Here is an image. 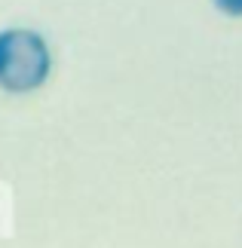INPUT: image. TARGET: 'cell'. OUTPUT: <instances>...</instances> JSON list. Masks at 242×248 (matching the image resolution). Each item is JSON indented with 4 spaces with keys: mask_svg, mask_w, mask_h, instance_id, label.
I'll use <instances>...</instances> for the list:
<instances>
[{
    "mask_svg": "<svg viewBox=\"0 0 242 248\" xmlns=\"http://www.w3.org/2000/svg\"><path fill=\"white\" fill-rule=\"evenodd\" d=\"M52 74V49L31 28L0 31V89L9 95L37 92Z\"/></svg>",
    "mask_w": 242,
    "mask_h": 248,
    "instance_id": "6da1fadb",
    "label": "cell"
},
{
    "mask_svg": "<svg viewBox=\"0 0 242 248\" xmlns=\"http://www.w3.org/2000/svg\"><path fill=\"white\" fill-rule=\"evenodd\" d=\"M211 3L230 18H242V0H211Z\"/></svg>",
    "mask_w": 242,
    "mask_h": 248,
    "instance_id": "7a4b0ae2",
    "label": "cell"
}]
</instances>
